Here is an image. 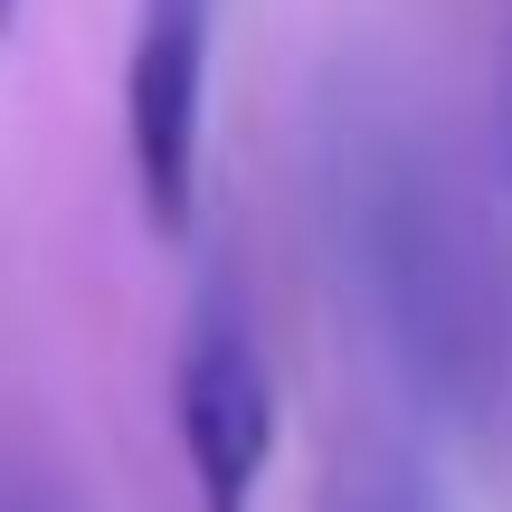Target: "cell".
Returning <instances> with one entry per match:
<instances>
[{
	"mask_svg": "<svg viewBox=\"0 0 512 512\" xmlns=\"http://www.w3.org/2000/svg\"><path fill=\"white\" fill-rule=\"evenodd\" d=\"M342 209L361 285L399 342L408 380L437 389L446 408H484L512 361V266L475 181L418 124L370 114V124H351L342 152Z\"/></svg>",
	"mask_w": 512,
	"mask_h": 512,
	"instance_id": "6da1fadb",
	"label": "cell"
},
{
	"mask_svg": "<svg viewBox=\"0 0 512 512\" xmlns=\"http://www.w3.org/2000/svg\"><path fill=\"white\" fill-rule=\"evenodd\" d=\"M171 427H181L200 512H256V484H266V456H275V370L256 351V313L228 275H209L181 323Z\"/></svg>",
	"mask_w": 512,
	"mask_h": 512,
	"instance_id": "7a4b0ae2",
	"label": "cell"
},
{
	"mask_svg": "<svg viewBox=\"0 0 512 512\" xmlns=\"http://www.w3.org/2000/svg\"><path fill=\"white\" fill-rule=\"evenodd\" d=\"M209 48L219 0H143L124 67V133H133V190L162 238H190L200 209V152H209Z\"/></svg>",
	"mask_w": 512,
	"mask_h": 512,
	"instance_id": "3957f363",
	"label": "cell"
},
{
	"mask_svg": "<svg viewBox=\"0 0 512 512\" xmlns=\"http://www.w3.org/2000/svg\"><path fill=\"white\" fill-rule=\"evenodd\" d=\"M323 512H437V503H427L418 484L399 475V465H361V475H351V484H342V494H332Z\"/></svg>",
	"mask_w": 512,
	"mask_h": 512,
	"instance_id": "277c9868",
	"label": "cell"
},
{
	"mask_svg": "<svg viewBox=\"0 0 512 512\" xmlns=\"http://www.w3.org/2000/svg\"><path fill=\"white\" fill-rule=\"evenodd\" d=\"M494 171L512 181V48H503V105H494Z\"/></svg>",
	"mask_w": 512,
	"mask_h": 512,
	"instance_id": "5b68a950",
	"label": "cell"
},
{
	"mask_svg": "<svg viewBox=\"0 0 512 512\" xmlns=\"http://www.w3.org/2000/svg\"><path fill=\"white\" fill-rule=\"evenodd\" d=\"M10 29H19V0H0V48H10Z\"/></svg>",
	"mask_w": 512,
	"mask_h": 512,
	"instance_id": "8992f818",
	"label": "cell"
}]
</instances>
